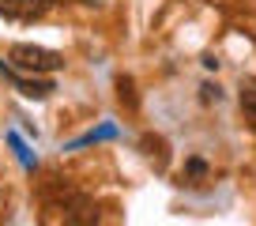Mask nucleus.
<instances>
[{
  "mask_svg": "<svg viewBox=\"0 0 256 226\" xmlns=\"http://www.w3.org/2000/svg\"><path fill=\"white\" fill-rule=\"evenodd\" d=\"M200 90H204V94H200L204 102H218V98H222V90H218V87H211V83H204Z\"/></svg>",
  "mask_w": 256,
  "mask_h": 226,
  "instance_id": "nucleus-9",
  "label": "nucleus"
},
{
  "mask_svg": "<svg viewBox=\"0 0 256 226\" xmlns=\"http://www.w3.org/2000/svg\"><path fill=\"white\" fill-rule=\"evenodd\" d=\"M83 4H102V0H83Z\"/></svg>",
  "mask_w": 256,
  "mask_h": 226,
  "instance_id": "nucleus-11",
  "label": "nucleus"
},
{
  "mask_svg": "<svg viewBox=\"0 0 256 226\" xmlns=\"http://www.w3.org/2000/svg\"><path fill=\"white\" fill-rule=\"evenodd\" d=\"M117 90H120V102L136 106V90H132V80H117Z\"/></svg>",
  "mask_w": 256,
  "mask_h": 226,
  "instance_id": "nucleus-7",
  "label": "nucleus"
},
{
  "mask_svg": "<svg viewBox=\"0 0 256 226\" xmlns=\"http://www.w3.org/2000/svg\"><path fill=\"white\" fill-rule=\"evenodd\" d=\"M12 64L38 76V72H56L64 64V56L53 53V49H42V46H12Z\"/></svg>",
  "mask_w": 256,
  "mask_h": 226,
  "instance_id": "nucleus-1",
  "label": "nucleus"
},
{
  "mask_svg": "<svg viewBox=\"0 0 256 226\" xmlns=\"http://www.w3.org/2000/svg\"><path fill=\"white\" fill-rule=\"evenodd\" d=\"M188 174H192V178H204V174H208V166H204L200 158H192V162H188Z\"/></svg>",
  "mask_w": 256,
  "mask_h": 226,
  "instance_id": "nucleus-10",
  "label": "nucleus"
},
{
  "mask_svg": "<svg viewBox=\"0 0 256 226\" xmlns=\"http://www.w3.org/2000/svg\"><path fill=\"white\" fill-rule=\"evenodd\" d=\"M26 0H0V16H23Z\"/></svg>",
  "mask_w": 256,
  "mask_h": 226,
  "instance_id": "nucleus-6",
  "label": "nucleus"
},
{
  "mask_svg": "<svg viewBox=\"0 0 256 226\" xmlns=\"http://www.w3.org/2000/svg\"><path fill=\"white\" fill-rule=\"evenodd\" d=\"M8 144H12V151H16V154H19V162H23V166H26V170H34V154H30V151H26V144H23V140H19V136H16V132H8Z\"/></svg>",
  "mask_w": 256,
  "mask_h": 226,
  "instance_id": "nucleus-4",
  "label": "nucleus"
},
{
  "mask_svg": "<svg viewBox=\"0 0 256 226\" xmlns=\"http://www.w3.org/2000/svg\"><path fill=\"white\" fill-rule=\"evenodd\" d=\"M0 72L8 76V80L19 87V94H26V98H49V94H53V83H49V80H19L16 68H8L4 60H0Z\"/></svg>",
  "mask_w": 256,
  "mask_h": 226,
  "instance_id": "nucleus-2",
  "label": "nucleus"
},
{
  "mask_svg": "<svg viewBox=\"0 0 256 226\" xmlns=\"http://www.w3.org/2000/svg\"><path fill=\"white\" fill-rule=\"evenodd\" d=\"M238 102H241V113H245V121L256 128V80H245V83H241Z\"/></svg>",
  "mask_w": 256,
  "mask_h": 226,
  "instance_id": "nucleus-3",
  "label": "nucleus"
},
{
  "mask_svg": "<svg viewBox=\"0 0 256 226\" xmlns=\"http://www.w3.org/2000/svg\"><path fill=\"white\" fill-rule=\"evenodd\" d=\"M113 136H117V128H113V124H102V128H98V132H90V136L76 140L72 147H80V144H98V140H113Z\"/></svg>",
  "mask_w": 256,
  "mask_h": 226,
  "instance_id": "nucleus-5",
  "label": "nucleus"
},
{
  "mask_svg": "<svg viewBox=\"0 0 256 226\" xmlns=\"http://www.w3.org/2000/svg\"><path fill=\"white\" fill-rule=\"evenodd\" d=\"M46 8H53V0H26V8H23V16H42Z\"/></svg>",
  "mask_w": 256,
  "mask_h": 226,
  "instance_id": "nucleus-8",
  "label": "nucleus"
}]
</instances>
